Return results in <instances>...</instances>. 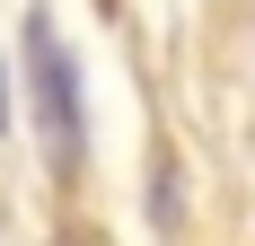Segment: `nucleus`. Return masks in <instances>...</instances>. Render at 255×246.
<instances>
[{
  "instance_id": "f03ea898",
  "label": "nucleus",
  "mask_w": 255,
  "mask_h": 246,
  "mask_svg": "<svg viewBox=\"0 0 255 246\" xmlns=\"http://www.w3.org/2000/svg\"><path fill=\"white\" fill-rule=\"evenodd\" d=\"M0 132H9V79H0Z\"/></svg>"
},
{
  "instance_id": "f257e3e1",
  "label": "nucleus",
  "mask_w": 255,
  "mask_h": 246,
  "mask_svg": "<svg viewBox=\"0 0 255 246\" xmlns=\"http://www.w3.org/2000/svg\"><path fill=\"white\" fill-rule=\"evenodd\" d=\"M26 115H35V141H44V167L53 176H79V149H88V123H79V71L53 18L35 9L26 18Z\"/></svg>"
}]
</instances>
